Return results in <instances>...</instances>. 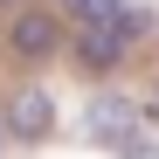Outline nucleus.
Listing matches in <instances>:
<instances>
[{"instance_id":"1","label":"nucleus","mask_w":159,"mask_h":159,"mask_svg":"<svg viewBox=\"0 0 159 159\" xmlns=\"http://www.w3.org/2000/svg\"><path fill=\"white\" fill-rule=\"evenodd\" d=\"M7 48H14L21 62H48L62 48V14H42V7L21 0V7L7 14Z\"/></svg>"},{"instance_id":"2","label":"nucleus","mask_w":159,"mask_h":159,"mask_svg":"<svg viewBox=\"0 0 159 159\" xmlns=\"http://www.w3.org/2000/svg\"><path fill=\"white\" fill-rule=\"evenodd\" d=\"M0 131L21 139V145H42L48 131H56V97H48L42 83H21V90L7 97V111H0Z\"/></svg>"},{"instance_id":"3","label":"nucleus","mask_w":159,"mask_h":159,"mask_svg":"<svg viewBox=\"0 0 159 159\" xmlns=\"http://www.w3.org/2000/svg\"><path fill=\"white\" fill-rule=\"evenodd\" d=\"M131 125H139V104H131V97H111V90L90 97V111H83V131H90L97 145H118Z\"/></svg>"},{"instance_id":"4","label":"nucleus","mask_w":159,"mask_h":159,"mask_svg":"<svg viewBox=\"0 0 159 159\" xmlns=\"http://www.w3.org/2000/svg\"><path fill=\"white\" fill-rule=\"evenodd\" d=\"M125 56H131V42L118 28H83V35H76V69H83V76H111Z\"/></svg>"},{"instance_id":"5","label":"nucleus","mask_w":159,"mask_h":159,"mask_svg":"<svg viewBox=\"0 0 159 159\" xmlns=\"http://www.w3.org/2000/svg\"><path fill=\"white\" fill-rule=\"evenodd\" d=\"M111 28H118L125 42H145V35L159 28V14H152V7H139V0H125V7L111 14Z\"/></svg>"},{"instance_id":"6","label":"nucleus","mask_w":159,"mask_h":159,"mask_svg":"<svg viewBox=\"0 0 159 159\" xmlns=\"http://www.w3.org/2000/svg\"><path fill=\"white\" fill-rule=\"evenodd\" d=\"M118 7H125V0H62V14L76 21V28H111Z\"/></svg>"},{"instance_id":"7","label":"nucleus","mask_w":159,"mask_h":159,"mask_svg":"<svg viewBox=\"0 0 159 159\" xmlns=\"http://www.w3.org/2000/svg\"><path fill=\"white\" fill-rule=\"evenodd\" d=\"M118 159H152V145L139 139V125H131V131H125V139H118Z\"/></svg>"},{"instance_id":"8","label":"nucleus","mask_w":159,"mask_h":159,"mask_svg":"<svg viewBox=\"0 0 159 159\" xmlns=\"http://www.w3.org/2000/svg\"><path fill=\"white\" fill-rule=\"evenodd\" d=\"M145 111H152V118H159V83H152V97H145Z\"/></svg>"},{"instance_id":"9","label":"nucleus","mask_w":159,"mask_h":159,"mask_svg":"<svg viewBox=\"0 0 159 159\" xmlns=\"http://www.w3.org/2000/svg\"><path fill=\"white\" fill-rule=\"evenodd\" d=\"M0 152H7V131H0Z\"/></svg>"},{"instance_id":"10","label":"nucleus","mask_w":159,"mask_h":159,"mask_svg":"<svg viewBox=\"0 0 159 159\" xmlns=\"http://www.w3.org/2000/svg\"><path fill=\"white\" fill-rule=\"evenodd\" d=\"M0 7H21V0H0Z\"/></svg>"}]
</instances>
